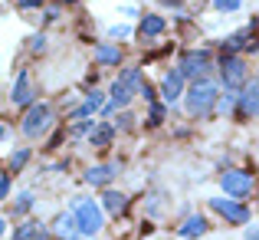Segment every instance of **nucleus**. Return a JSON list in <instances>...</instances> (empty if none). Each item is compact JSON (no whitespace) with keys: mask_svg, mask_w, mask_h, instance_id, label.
Wrapping results in <instances>:
<instances>
[{"mask_svg":"<svg viewBox=\"0 0 259 240\" xmlns=\"http://www.w3.org/2000/svg\"><path fill=\"white\" fill-rule=\"evenodd\" d=\"M217 99H220V89H217L213 79H194V86L184 92V106H187V112L197 115V119H203V115L217 106Z\"/></svg>","mask_w":259,"mask_h":240,"instance_id":"nucleus-1","label":"nucleus"},{"mask_svg":"<svg viewBox=\"0 0 259 240\" xmlns=\"http://www.w3.org/2000/svg\"><path fill=\"white\" fill-rule=\"evenodd\" d=\"M72 221H76V230L82 237H95L105 224V214L95 201H85V197H76V208H72Z\"/></svg>","mask_w":259,"mask_h":240,"instance_id":"nucleus-2","label":"nucleus"},{"mask_svg":"<svg viewBox=\"0 0 259 240\" xmlns=\"http://www.w3.org/2000/svg\"><path fill=\"white\" fill-rule=\"evenodd\" d=\"M210 66H213V56L207 50H187L177 63V73H181V79H207Z\"/></svg>","mask_w":259,"mask_h":240,"instance_id":"nucleus-3","label":"nucleus"},{"mask_svg":"<svg viewBox=\"0 0 259 240\" xmlns=\"http://www.w3.org/2000/svg\"><path fill=\"white\" fill-rule=\"evenodd\" d=\"M50 122H53V109L46 106V102H30V109H26V115H23V135L26 139H39V135L50 128Z\"/></svg>","mask_w":259,"mask_h":240,"instance_id":"nucleus-4","label":"nucleus"},{"mask_svg":"<svg viewBox=\"0 0 259 240\" xmlns=\"http://www.w3.org/2000/svg\"><path fill=\"white\" fill-rule=\"evenodd\" d=\"M220 76H223V86L227 89L246 86V63H243V56H236V53L223 56L220 59Z\"/></svg>","mask_w":259,"mask_h":240,"instance_id":"nucleus-5","label":"nucleus"},{"mask_svg":"<svg viewBox=\"0 0 259 240\" xmlns=\"http://www.w3.org/2000/svg\"><path fill=\"white\" fill-rule=\"evenodd\" d=\"M220 188L233 197H246L249 191H253V175H249V171H240V168H230V171L220 175Z\"/></svg>","mask_w":259,"mask_h":240,"instance_id":"nucleus-6","label":"nucleus"},{"mask_svg":"<svg viewBox=\"0 0 259 240\" xmlns=\"http://www.w3.org/2000/svg\"><path fill=\"white\" fill-rule=\"evenodd\" d=\"M210 211H217V214H220L223 221H230V224H246L249 221V208H246V204H240V201H223V197H213V201H210Z\"/></svg>","mask_w":259,"mask_h":240,"instance_id":"nucleus-7","label":"nucleus"},{"mask_svg":"<svg viewBox=\"0 0 259 240\" xmlns=\"http://www.w3.org/2000/svg\"><path fill=\"white\" fill-rule=\"evenodd\" d=\"M240 99H236V115L240 119H256V106H259V82L249 79V86H240Z\"/></svg>","mask_w":259,"mask_h":240,"instance_id":"nucleus-8","label":"nucleus"},{"mask_svg":"<svg viewBox=\"0 0 259 240\" xmlns=\"http://www.w3.org/2000/svg\"><path fill=\"white\" fill-rule=\"evenodd\" d=\"M10 102L13 106H30L33 102V86H30V73L26 70L17 73V82H13V89H10Z\"/></svg>","mask_w":259,"mask_h":240,"instance_id":"nucleus-9","label":"nucleus"},{"mask_svg":"<svg viewBox=\"0 0 259 240\" xmlns=\"http://www.w3.org/2000/svg\"><path fill=\"white\" fill-rule=\"evenodd\" d=\"M115 164H92V168L85 171V181L92 184V188H108L112 184V178H115Z\"/></svg>","mask_w":259,"mask_h":240,"instance_id":"nucleus-10","label":"nucleus"},{"mask_svg":"<svg viewBox=\"0 0 259 240\" xmlns=\"http://www.w3.org/2000/svg\"><path fill=\"white\" fill-rule=\"evenodd\" d=\"M161 95H164V102L171 106V102H177L184 95V79H181V73L177 70H171L164 76V82H161Z\"/></svg>","mask_w":259,"mask_h":240,"instance_id":"nucleus-11","label":"nucleus"},{"mask_svg":"<svg viewBox=\"0 0 259 240\" xmlns=\"http://www.w3.org/2000/svg\"><path fill=\"white\" fill-rule=\"evenodd\" d=\"M177 234H181V240H197V237H203V234H207V217L190 214L187 221L177 227Z\"/></svg>","mask_w":259,"mask_h":240,"instance_id":"nucleus-12","label":"nucleus"},{"mask_svg":"<svg viewBox=\"0 0 259 240\" xmlns=\"http://www.w3.org/2000/svg\"><path fill=\"white\" fill-rule=\"evenodd\" d=\"M112 135H115L112 122H95V128L89 132V145L92 148H108L112 145Z\"/></svg>","mask_w":259,"mask_h":240,"instance_id":"nucleus-13","label":"nucleus"},{"mask_svg":"<svg viewBox=\"0 0 259 240\" xmlns=\"http://www.w3.org/2000/svg\"><path fill=\"white\" fill-rule=\"evenodd\" d=\"M125 208H128V197L121 194V191H112L108 188L105 194H102V211H108V214H125Z\"/></svg>","mask_w":259,"mask_h":240,"instance_id":"nucleus-14","label":"nucleus"},{"mask_svg":"<svg viewBox=\"0 0 259 240\" xmlns=\"http://www.w3.org/2000/svg\"><path fill=\"white\" fill-rule=\"evenodd\" d=\"M164 26H167L164 17H158V13H145V17H141V23H138V33H141V37H161V33H164Z\"/></svg>","mask_w":259,"mask_h":240,"instance_id":"nucleus-15","label":"nucleus"},{"mask_svg":"<svg viewBox=\"0 0 259 240\" xmlns=\"http://www.w3.org/2000/svg\"><path fill=\"white\" fill-rule=\"evenodd\" d=\"M132 89H125L121 86V82H115L112 86V102H108V106H102V112H118V109H125L128 102H132Z\"/></svg>","mask_w":259,"mask_h":240,"instance_id":"nucleus-16","label":"nucleus"},{"mask_svg":"<svg viewBox=\"0 0 259 240\" xmlns=\"http://www.w3.org/2000/svg\"><path fill=\"white\" fill-rule=\"evenodd\" d=\"M102 106H105V102H102V92H99V89H92V92L85 95V102L72 112V119H89V115H95Z\"/></svg>","mask_w":259,"mask_h":240,"instance_id":"nucleus-17","label":"nucleus"},{"mask_svg":"<svg viewBox=\"0 0 259 240\" xmlns=\"http://www.w3.org/2000/svg\"><path fill=\"white\" fill-rule=\"evenodd\" d=\"M95 63H102V66H118L121 63V50H118V46H112V43L95 46Z\"/></svg>","mask_w":259,"mask_h":240,"instance_id":"nucleus-18","label":"nucleus"},{"mask_svg":"<svg viewBox=\"0 0 259 240\" xmlns=\"http://www.w3.org/2000/svg\"><path fill=\"white\" fill-rule=\"evenodd\" d=\"M13 240H46V227L36 224V221H30V224H23V227L13 230Z\"/></svg>","mask_w":259,"mask_h":240,"instance_id":"nucleus-19","label":"nucleus"},{"mask_svg":"<svg viewBox=\"0 0 259 240\" xmlns=\"http://www.w3.org/2000/svg\"><path fill=\"white\" fill-rule=\"evenodd\" d=\"M249 37H253V26H246V30L233 33V37H227V40H223V50L233 53V50H243V46H249V50H253V43H246Z\"/></svg>","mask_w":259,"mask_h":240,"instance_id":"nucleus-20","label":"nucleus"},{"mask_svg":"<svg viewBox=\"0 0 259 240\" xmlns=\"http://www.w3.org/2000/svg\"><path fill=\"white\" fill-rule=\"evenodd\" d=\"M115 82H121L125 89H132V92H135V89L141 86V70H138V66H128V70L121 73V76L115 79Z\"/></svg>","mask_w":259,"mask_h":240,"instance_id":"nucleus-21","label":"nucleus"},{"mask_svg":"<svg viewBox=\"0 0 259 240\" xmlns=\"http://www.w3.org/2000/svg\"><path fill=\"white\" fill-rule=\"evenodd\" d=\"M56 230H59L66 240L76 234V221H72V214H59V217H56Z\"/></svg>","mask_w":259,"mask_h":240,"instance_id":"nucleus-22","label":"nucleus"},{"mask_svg":"<svg viewBox=\"0 0 259 240\" xmlns=\"http://www.w3.org/2000/svg\"><path fill=\"white\" fill-rule=\"evenodd\" d=\"M26 161H30V148H17V152L10 155V171H13V175H17V171L23 168Z\"/></svg>","mask_w":259,"mask_h":240,"instance_id":"nucleus-23","label":"nucleus"},{"mask_svg":"<svg viewBox=\"0 0 259 240\" xmlns=\"http://www.w3.org/2000/svg\"><path fill=\"white\" fill-rule=\"evenodd\" d=\"M30 208H33V194H30V191H23V194L17 197V204H13V214H26Z\"/></svg>","mask_w":259,"mask_h":240,"instance_id":"nucleus-24","label":"nucleus"},{"mask_svg":"<svg viewBox=\"0 0 259 240\" xmlns=\"http://www.w3.org/2000/svg\"><path fill=\"white\" fill-rule=\"evenodd\" d=\"M108 37H115V40H128V37H132V26L115 23V26H108Z\"/></svg>","mask_w":259,"mask_h":240,"instance_id":"nucleus-25","label":"nucleus"},{"mask_svg":"<svg viewBox=\"0 0 259 240\" xmlns=\"http://www.w3.org/2000/svg\"><path fill=\"white\" fill-rule=\"evenodd\" d=\"M213 7H217V10H223V13H233V10H240V7H243V0H213Z\"/></svg>","mask_w":259,"mask_h":240,"instance_id":"nucleus-26","label":"nucleus"},{"mask_svg":"<svg viewBox=\"0 0 259 240\" xmlns=\"http://www.w3.org/2000/svg\"><path fill=\"white\" fill-rule=\"evenodd\" d=\"M95 128V122H89V119H79V125H72V135H79V139H82V135H89Z\"/></svg>","mask_w":259,"mask_h":240,"instance_id":"nucleus-27","label":"nucleus"},{"mask_svg":"<svg viewBox=\"0 0 259 240\" xmlns=\"http://www.w3.org/2000/svg\"><path fill=\"white\" fill-rule=\"evenodd\" d=\"M151 125H161V122H164V106H158V102H151Z\"/></svg>","mask_w":259,"mask_h":240,"instance_id":"nucleus-28","label":"nucleus"},{"mask_svg":"<svg viewBox=\"0 0 259 240\" xmlns=\"http://www.w3.org/2000/svg\"><path fill=\"white\" fill-rule=\"evenodd\" d=\"M138 95H145V102L158 99V95H154V86H151V82H145V79H141V86H138Z\"/></svg>","mask_w":259,"mask_h":240,"instance_id":"nucleus-29","label":"nucleus"},{"mask_svg":"<svg viewBox=\"0 0 259 240\" xmlns=\"http://www.w3.org/2000/svg\"><path fill=\"white\" fill-rule=\"evenodd\" d=\"M30 50H33V53H43V50H46V37H43V33H36V37L30 40Z\"/></svg>","mask_w":259,"mask_h":240,"instance_id":"nucleus-30","label":"nucleus"},{"mask_svg":"<svg viewBox=\"0 0 259 240\" xmlns=\"http://www.w3.org/2000/svg\"><path fill=\"white\" fill-rule=\"evenodd\" d=\"M10 194V175H0V201Z\"/></svg>","mask_w":259,"mask_h":240,"instance_id":"nucleus-31","label":"nucleus"},{"mask_svg":"<svg viewBox=\"0 0 259 240\" xmlns=\"http://www.w3.org/2000/svg\"><path fill=\"white\" fill-rule=\"evenodd\" d=\"M132 122H135V119H132V115H128V112H121V115H118V125H121V128H128V125H132Z\"/></svg>","mask_w":259,"mask_h":240,"instance_id":"nucleus-32","label":"nucleus"},{"mask_svg":"<svg viewBox=\"0 0 259 240\" xmlns=\"http://www.w3.org/2000/svg\"><path fill=\"white\" fill-rule=\"evenodd\" d=\"M17 4L23 7V10H30V7H39V4H43V0H17Z\"/></svg>","mask_w":259,"mask_h":240,"instance_id":"nucleus-33","label":"nucleus"},{"mask_svg":"<svg viewBox=\"0 0 259 240\" xmlns=\"http://www.w3.org/2000/svg\"><path fill=\"white\" fill-rule=\"evenodd\" d=\"M246 240H256V224H249V227H246Z\"/></svg>","mask_w":259,"mask_h":240,"instance_id":"nucleus-34","label":"nucleus"},{"mask_svg":"<svg viewBox=\"0 0 259 240\" xmlns=\"http://www.w3.org/2000/svg\"><path fill=\"white\" fill-rule=\"evenodd\" d=\"M4 135H7V128H4V125H0V142H4Z\"/></svg>","mask_w":259,"mask_h":240,"instance_id":"nucleus-35","label":"nucleus"},{"mask_svg":"<svg viewBox=\"0 0 259 240\" xmlns=\"http://www.w3.org/2000/svg\"><path fill=\"white\" fill-rule=\"evenodd\" d=\"M0 237H4V217H0Z\"/></svg>","mask_w":259,"mask_h":240,"instance_id":"nucleus-36","label":"nucleus"},{"mask_svg":"<svg viewBox=\"0 0 259 240\" xmlns=\"http://www.w3.org/2000/svg\"><path fill=\"white\" fill-rule=\"evenodd\" d=\"M161 4H174V7H177V0H161Z\"/></svg>","mask_w":259,"mask_h":240,"instance_id":"nucleus-37","label":"nucleus"}]
</instances>
